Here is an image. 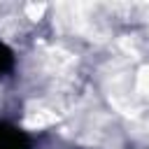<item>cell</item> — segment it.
<instances>
[{"instance_id": "6da1fadb", "label": "cell", "mask_w": 149, "mask_h": 149, "mask_svg": "<svg viewBox=\"0 0 149 149\" xmlns=\"http://www.w3.org/2000/svg\"><path fill=\"white\" fill-rule=\"evenodd\" d=\"M0 149H30V142L21 130L0 123Z\"/></svg>"}, {"instance_id": "7a4b0ae2", "label": "cell", "mask_w": 149, "mask_h": 149, "mask_svg": "<svg viewBox=\"0 0 149 149\" xmlns=\"http://www.w3.org/2000/svg\"><path fill=\"white\" fill-rule=\"evenodd\" d=\"M12 68H14V54L5 42H0V77L7 74Z\"/></svg>"}]
</instances>
